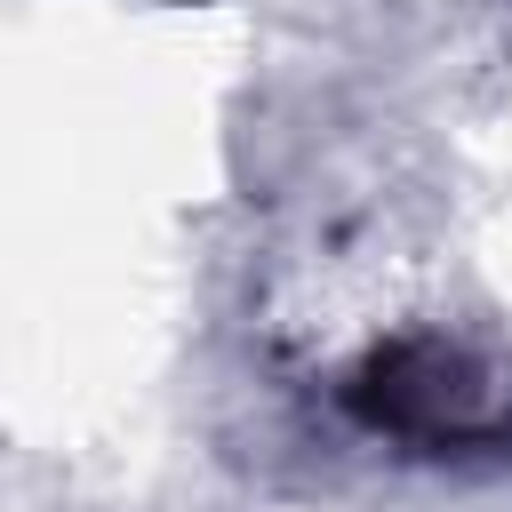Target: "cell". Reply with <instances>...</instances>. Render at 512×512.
Returning a JSON list of instances; mask_svg holds the SVG:
<instances>
[{"instance_id":"1","label":"cell","mask_w":512,"mask_h":512,"mask_svg":"<svg viewBox=\"0 0 512 512\" xmlns=\"http://www.w3.org/2000/svg\"><path fill=\"white\" fill-rule=\"evenodd\" d=\"M344 408L408 456H496L512 448V360L464 336H392L344 376Z\"/></svg>"}]
</instances>
